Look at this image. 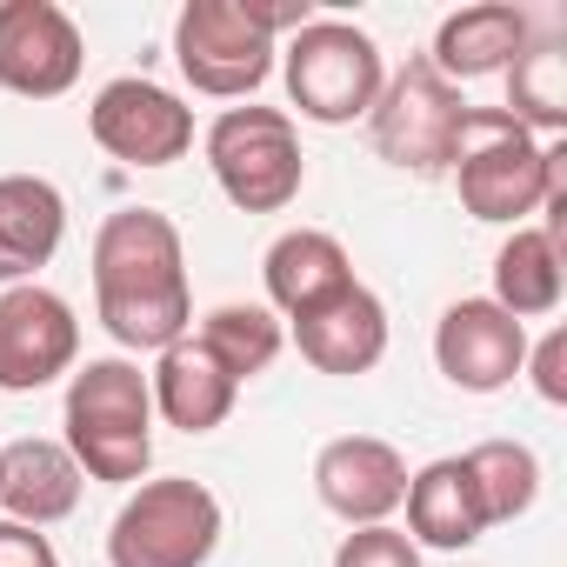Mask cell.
Masks as SVG:
<instances>
[{"mask_svg": "<svg viewBox=\"0 0 567 567\" xmlns=\"http://www.w3.org/2000/svg\"><path fill=\"white\" fill-rule=\"evenodd\" d=\"M94 308L101 328L134 348L161 354L194 328V295H187V254L181 227L161 207H121L94 234Z\"/></svg>", "mask_w": 567, "mask_h": 567, "instance_id": "6da1fadb", "label": "cell"}, {"mask_svg": "<svg viewBox=\"0 0 567 567\" xmlns=\"http://www.w3.org/2000/svg\"><path fill=\"white\" fill-rule=\"evenodd\" d=\"M68 454L87 481H107V487H127L147 474L154 461V394H147V374L121 354L107 361H87L74 368L68 381Z\"/></svg>", "mask_w": 567, "mask_h": 567, "instance_id": "7a4b0ae2", "label": "cell"}, {"mask_svg": "<svg viewBox=\"0 0 567 567\" xmlns=\"http://www.w3.org/2000/svg\"><path fill=\"white\" fill-rule=\"evenodd\" d=\"M547 161H554V141H534L507 107H467L447 174L474 220L527 227V214H540V200H547Z\"/></svg>", "mask_w": 567, "mask_h": 567, "instance_id": "3957f363", "label": "cell"}, {"mask_svg": "<svg viewBox=\"0 0 567 567\" xmlns=\"http://www.w3.org/2000/svg\"><path fill=\"white\" fill-rule=\"evenodd\" d=\"M280 74H288V101L301 107V121H321V127L368 121L381 101V81H388L374 34H361L354 21H328V14H315L301 34H288Z\"/></svg>", "mask_w": 567, "mask_h": 567, "instance_id": "277c9868", "label": "cell"}, {"mask_svg": "<svg viewBox=\"0 0 567 567\" xmlns=\"http://www.w3.org/2000/svg\"><path fill=\"white\" fill-rule=\"evenodd\" d=\"M207 167H214L220 194L240 214H280L308 181V154H301L295 114H280V107H227L207 127Z\"/></svg>", "mask_w": 567, "mask_h": 567, "instance_id": "5b68a950", "label": "cell"}, {"mask_svg": "<svg viewBox=\"0 0 567 567\" xmlns=\"http://www.w3.org/2000/svg\"><path fill=\"white\" fill-rule=\"evenodd\" d=\"M220 547V501L187 481H141L107 527V567H207Z\"/></svg>", "mask_w": 567, "mask_h": 567, "instance_id": "8992f818", "label": "cell"}, {"mask_svg": "<svg viewBox=\"0 0 567 567\" xmlns=\"http://www.w3.org/2000/svg\"><path fill=\"white\" fill-rule=\"evenodd\" d=\"M274 34L254 21L247 0H187L174 21V61L194 94L214 101H247L274 74Z\"/></svg>", "mask_w": 567, "mask_h": 567, "instance_id": "52a82bcc", "label": "cell"}, {"mask_svg": "<svg viewBox=\"0 0 567 567\" xmlns=\"http://www.w3.org/2000/svg\"><path fill=\"white\" fill-rule=\"evenodd\" d=\"M467 121V101L454 81H441L427 68V54H414L401 74L381 81V101L368 114V141L381 161L408 167V174H447V154H454V134Z\"/></svg>", "mask_w": 567, "mask_h": 567, "instance_id": "ba28073f", "label": "cell"}, {"mask_svg": "<svg viewBox=\"0 0 567 567\" xmlns=\"http://www.w3.org/2000/svg\"><path fill=\"white\" fill-rule=\"evenodd\" d=\"M87 134L101 154H114L127 167H174L194 147V107H181L167 87H154L141 74H121L94 94Z\"/></svg>", "mask_w": 567, "mask_h": 567, "instance_id": "9c48e42d", "label": "cell"}, {"mask_svg": "<svg viewBox=\"0 0 567 567\" xmlns=\"http://www.w3.org/2000/svg\"><path fill=\"white\" fill-rule=\"evenodd\" d=\"M81 28L54 0H0V87L21 101H61L81 81Z\"/></svg>", "mask_w": 567, "mask_h": 567, "instance_id": "30bf717a", "label": "cell"}, {"mask_svg": "<svg viewBox=\"0 0 567 567\" xmlns=\"http://www.w3.org/2000/svg\"><path fill=\"white\" fill-rule=\"evenodd\" d=\"M74 354H81V321L54 288L28 280V288L0 295V394H34L74 374Z\"/></svg>", "mask_w": 567, "mask_h": 567, "instance_id": "8fae6325", "label": "cell"}, {"mask_svg": "<svg viewBox=\"0 0 567 567\" xmlns=\"http://www.w3.org/2000/svg\"><path fill=\"white\" fill-rule=\"evenodd\" d=\"M434 361L461 394H501V388H514V374L527 361V328L507 308H494L487 295L454 301L434 328Z\"/></svg>", "mask_w": 567, "mask_h": 567, "instance_id": "7c38bea8", "label": "cell"}, {"mask_svg": "<svg viewBox=\"0 0 567 567\" xmlns=\"http://www.w3.org/2000/svg\"><path fill=\"white\" fill-rule=\"evenodd\" d=\"M315 494L348 527H388V514L408 501V461L374 434H341L315 454Z\"/></svg>", "mask_w": 567, "mask_h": 567, "instance_id": "4fadbf2b", "label": "cell"}, {"mask_svg": "<svg viewBox=\"0 0 567 567\" xmlns=\"http://www.w3.org/2000/svg\"><path fill=\"white\" fill-rule=\"evenodd\" d=\"M295 348L321 374H368V368H381V354H388V308H381V295L361 288V280L341 288L328 308L295 321Z\"/></svg>", "mask_w": 567, "mask_h": 567, "instance_id": "5bb4252c", "label": "cell"}, {"mask_svg": "<svg viewBox=\"0 0 567 567\" xmlns=\"http://www.w3.org/2000/svg\"><path fill=\"white\" fill-rule=\"evenodd\" d=\"M68 234V200L41 174H0V288H28V280L61 254Z\"/></svg>", "mask_w": 567, "mask_h": 567, "instance_id": "9a60e30c", "label": "cell"}, {"mask_svg": "<svg viewBox=\"0 0 567 567\" xmlns=\"http://www.w3.org/2000/svg\"><path fill=\"white\" fill-rule=\"evenodd\" d=\"M260 280H267V301L288 315V321H301V315L328 308L341 288H354V267H348V247H341L334 234H321V227H288V234L267 247Z\"/></svg>", "mask_w": 567, "mask_h": 567, "instance_id": "2e32d148", "label": "cell"}, {"mask_svg": "<svg viewBox=\"0 0 567 567\" xmlns=\"http://www.w3.org/2000/svg\"><path fill=\"white\" fill-rule=\"evenodd\" d=\"M147 394H154V414L181 434H214L227 414H234V394L240 381L194 341L181 334L174 348H161V368L147 374Z\"/></svg>", "mask_w": 567, "mask_h": 567, "instance_id": "e0dca14e", "label": "cell"}, {"mask_svg": "<svg viewBox=\"0 0 567 567\" xmlns=\"http://www.w3.org/2000/svg\"><path fill=\"white\" fill-rule=\"evenodd\" d=\"M81 467L61 441H14V447H0V507H8V520L21 527H54L81 507Z\"/></svg>", "mask_w": 567, "mask_h": 567, "instance_id": "ac0fdd59", "label": "cell"}, {"mask_svg": "<svg viewBox=\"0 0 567 567\" xmlns=\"http://www.w3.org/2000/svg\"><path fill=\"white\" fill-rule=\"evenodd\" d=\"M408 540L414 547H474L487 534V514H481V494H474V474L461 454H441L427 461L421 474H408Z\"/></svg>", "mask_w": 567, "mask_h": 567, "instance_id": "d6986e66", "label": "cell"}, {"mask_svg": "<svg viewBox=\"0 0 567 567\" xmlns=\"http://www.w3.org/2000/svg\"><path fill=\"white\" fill-rule=\"evenodd\" d=\"M527 48V14L507 8V0H481V8H461L434 28L427 68L441 81H481V74H507V61Z\"/></svg>", "mask_w": 567, "mask_h": 567, "instance_id": "ffe728a7", "label": "cell"}, {"mask_svg": "<svg viewBox=\"0 0 567 567\" xmlns=\"http://www.w3.org/2000/svg\"><path fill=\"white\" fill-rule=\"evenodd\" d=\"M560 295H567V254H560V240L547 227H514L501 240V254H494V295L487 301L507 308L527 328V321L554 315Z\"/></svg>", "mask_w": 567, "mask_h": 567, "instance_id": "44dd1931", "label": "cell"}, {"mask_svg": "<svg viewBox=\"0 0 567 567\" xmlns=\"http://www.w3.org/2000/svg\"><path fill=\"white\" fill-rule=\"evenodd\" d=\"M507 114L534 134H547V141H560V127H567V54H560V41L547 34V41H527L514 61H507Z\"/></svg>", "mask_w": 567, "mask_h": 567, "instance_id": "7402d4cb", "label": "cell"}, {"mask_svg": "<svg viewBox=\"0 0 567 567\" xmlns=\"http://www.w3.org/2000/svg\"><path fill=\"white\" fill-rule=\"evenodd\" d=\"M461 461L474 474V494H481L487 527H507V520H520L540 501V461H534V447H520V441H481Z\"/></svg>", "mask_w": 567, "mask_h": 567, "instance_id": "603a6c76", "label": "cell"}, {"mask_svg": "<svg viewBox=\"0 0 567 567\" xmlns=\"http://www.w3.org/2000/svg\"><path fill=\"white\" fill-rule=\"evenodd\" d=\"M234 381H254V374H267L274 368V354H280V321L267 315V308H240V301H227V308H214V315H200V328H187Z\"/></svg>", "mask_w": 567, "mask_h": 567, "instance_id": "cb8c5ba5", "label": "cell"}, {"mask_svg": "<svg viewBox=\"0 0 567 567\" xmlns=\"http://www.w3.org/2000/svg\"><path fill=\"white\" fill-rule=\"evenodd\" d=\"M334 567H421V547L401 527H354L334 547Z\"/></svg>", "mask_w": 567, "mask_h": 567, "instance_id": "d4e9b609", "label": "cell"}, {"mask_svg": "<svg viewBox=\"0 0 567 567\" xmlns=\"http://www.w3.org/2000/svg\"><path fill=\"white\" fill-rule=\"evenodd\" d=\"M520 374H534V394H540L547 408H567V328L540 334V348H527Z\"/></svg>", "mask_w": 567, "mask_h": 567, "instance_id": "484cf974", "label": "cell"}, {"mask_svg": "<svg viewBox=\"0 0 567 567\" xmlns=\"http://www.w3.org/2000/svg\"><path fill=\"white\" fill-rule=\"evenodd\" d=\"M0 567H61V554H54V540L41 527L0 520Z\"/></svg>", "mask_w": 567, "mask_h": 567, "instance_id": "4316f807", "label": "cell"}]
</instances>
